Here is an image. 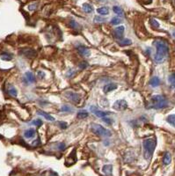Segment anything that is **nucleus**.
Returning <instances> with one entry per match:
<instances>
[{"instance_id":"nucleus-1","label":"nucleus","mask_w":175,"mask_h":176,"mask_svg":"<svg viewBox=\"0 0 175 176\" xmlns=\"http://www.w3.org/2000/svg\"><path fill=\"white\" fill-rule=\"evenodd\" d=\"M156 47V55H155V61L158 64L163 63L168 56L169 47L165 41L164 40H156L153 43Z\"/></svg>"},{"instance_id":"nucleus-2","label":"nucleus","mask_w":175,"mask_h":176,"mask_svg":"<svg viewBox=\"0 0 175 176\" xmlns=\"http://www.w3.org/2000/svg\"><path fill=\"white\" fill-rule=\"evenodd\" d=\"M143 157L146 160H150L153 152L155 151V148L157 146V139L156 137H149L143 140Z\"/></svg>"},{"instance_id":"nucleus-3","label":"nucleus","mask_w":175,"mask_h":176,"mask_svg":"<svg viewBox=\"0 0 175 176\" xmlns=\"http://www.w3.org/2000/svg\"><path fill=\"white\" fill-rule=\"evenodd\" d=\"M168 105V100L163 95H153L150 98L148 107L153 109H162L166 107Z\"/></svg>"},{"instance_id":"nucleus-4","label":"nucleus","mask_w":175,"mask_h":176,"mask_svg":"<svg viewBox=\"0 0 175 176\" xmlns=\"http://www.w3.org/2000/svg\"><path fill=\"white\" fill-rule=\"evenodd\" d=\"M92 130L93 131L94 134L99 136H104V137H107V136H111L112 133L110 130L105 129L103 126L99 125V124H92Z\"/></svg>"},{"instance_id":"nucleus-5","label":"nucleus","mask_w":175,"mask_h":176,"mask_svg":"<svg viewBox=\"0 0 175 176\" xmlns=\"http://www.w3.org/2000/svg\"><path fill=\"white\" fill-rule=\"evenodd\" d=\"M113 108L117 111H123L128 108V103L124 100H118L114 103Z\"/></svg>"},{"instance_id":"nucleus-6","label":"nucleus","mask_w":175,"mask_h":176,"mask_svg":"<svg viewBox=\"0 0 175 176\" xmlns=\"http://www.w3.org/2000/svg\"><path fill=\"white\" fill-rule=\"evenodd\" d=\"M90 110L92 114H94L96 116L99 117V118H103V117H106L107 115H111L110 112H105V111H101L99 110V108H97L95 106H91L90 107Z\"/></svg>"},{"instance_id":"nucleus-7","label":"nucleus","mask_w":175,"mask_h":176,"mask_svg":"<svg viewBox=\"0 0 175 176\" xmlns=\"http://www.w3.org/2000/svg\"><path fill=\"white\" fill-rule=\"evenodd\" d=\"M65 96L67 97V99H69L70 100H71L74 103H78L80 100V96L79 94L73 93V92H67L65 93Z\"/></svg>"},{"instance_id":"nucleus-8","label":"nucleus","mask_w":175,"mask_h":176,"mask_svg":"<svg viewBox=\"0 0 175 176\" xmlns=\"http://www.w3.org/2000/svg\"><path fill=\"white\" fill-rule=\"evenodd\" d=\"M124 30H125V28L123 26H120V27L115 28L114 30V36L116 39H121L122 36H123V34H124Z\"/></svg>"},{"instance_id":"nucleus-9","label":"nucleus","mask_w":175,"mask_h":176,"mask_svg":"<svg viewBox=\"0 0 175 176\" xmlns=\"http://www.w3.org/2000/svg\"><path fill=\"white\" fill-rule=\"evenodd\" d=\"M20 53L22 54L23 56L28 57V58H33L36 56V52L32 49H23L20 50Z\"/></svg>"},{"instance_id":"nucleus-10","label":"nucleus","mask_w":175,"mask_h":176,"mask_svg":"<svg viewBox=\"0 0 175 176\" xmlns=\"http://www.w3.org/2000/svg\"><path fill=\"white\" fill-rule=\"evenodd\" d=\"M78 53L81 55V56H83V57H90V55H91V51H90V49H87V48H85V47H84V46H79V47H78Z\"/></svg>"},{"instance_id":"nucleus-11","label":"nucleus","mask_w":175,"mask_h":176,"mask_svg":"<svg viewBox=\"0 0 175 176\" xmlns=\"http://www.w3.org/2000/svg\"><path fill=\"white\" fill-rule=\"evenodd\" d=\"M117 88V85L114 84V83H110V84H107L104 87H103V91L105 93H110L114 90H115Z\"/></svg>"},{"instance_id":"nucleus-12","label":"nucleus","mask_w":175,"mask_h":176,"mask_svg":"<svg viewBox=\"0 0 175 176\" xmlns=\"http://www.w3.org/2000/svg\"><path fill=\"white\" fill-rule=\"evenodd\" d=\"M37 115H41V116L44 117V118H45L46 120H48V121H51V122L55 121V118H54L52 115H49L48 113H46V112H44V111L38 110V111H37Z\"/></svg>"},{"instance_id":"nucleus-13","label":"nucleus","mask_w":175,"mask_h":176,"mask_svg":"<svg viewBox=\"0 0 175 176\" xmlns=\"http://www.w3.org/2000/svg\"><path fill=\"white\" fill-rule=\"evenodd\" d=\"M150 85L152 87H157L160 85V79L158 77H153L150 80Z\"/></svg>"},{"instance_id":"nucleus-14","label":"nucleus","mask_w":175,"mask_h":176,"mask_svg":"<svg viewBox=\"0 0 175 176\" xmlns=\"http://www.w3.org/2000/svg\"><path fill=\"white\" fill-rule=\"evenodd\" d=\"M35 135V129H29L25 131L24 136L26 138H33Z\"/></svg>"},{"instance_id":"nucleus-15","label":"nucleus","mask_w":175,"mask_h":176,"mask_svg":"<svg viewBox=\"0 0 175 176\" xmlns=\"http://www.w3.org/2000/svg\"><path fill=\"white\" fill-rule=\"evenodd\" d=\"M103 172L107 174V175H108V176H111L112 175V172H113V166L111 165H105L104 166H103Z\"/></svg>"},{"instance_id":"nucleus-16","label":"nucleus","mask_w":175,"mask_h":176,"mask_svg":"<svg viewBox=\"0 0 175 176\" xmlns=\"http://www.w3.org/2000/svg\"><path fill=\"white\" fill-rule=\"evenodd\" d=\"M171 161V154L169 152H165L164 155V158H163V163L164 165H169Z\"/></svg>"},{"instance_id":"nucleus-17","label":"nucleus","mask_w":175,"mask_h":176,"mask_svg":"<svg viewBox=\"0 0 175 176\" xmlns=\"http://www.w3.org/2000/svg\"><path fill=\"white\" fill-rule=\"evenodd\" d=\"M166 121L169 124H171L172 127L175 128V115H170L167 116Z\"/></svg>"},{"instance_id":"nucleus-18","label":"nucleus","mask_w":175,"mask_h":176,"mask_svg":"<svg viewBox=\"0 0 175 176\" xmlns=\"http://www.w3.org/2000/svg\"><path fill=\"white\" fill-rule=\"evenodd\" d=\"M26 78L28 80V82L30 83H35V77L34 76V74L30 71H28L26 72Z\"/></svg>"},{"instance_id":"nucleus-19","label":"nucleus","mask_w":175,"mask_h":176,"mask_svg":"<svg viewBox=\"0 0 175 176\" xmlns=\"http://www.w3.org/2000/svg\"><path fill=\"white\" fill-rule=\"evenodd\" d=\"M82 8H83V10H84V12H85L86 13H91L93 11V8L92 7V6L89 5V4H86V3L83 5Z\"/></svg>"},{"instance_id":"nucleus-20","label":"nucleus","mask_w":175,"mask_h":176,"mask_svg":"<svg viewBox=\"0 0 175 176\" xmlns=\"http://www.w3.org/2000/svg\"><path fill=\"white\" fill-rule=\"evenodd\" d=\"M98 13H99L100 15H107L109 13V10L108 8L107 7H100V8H98L97 10Z\"/></svg>"},{"instance_id":"nucleus-21","label":"nucleus","mask_w":175,"mask_h":176,"mask_svg":"<svg viewBox=\"0 0 175 176\" xmlns=\"http://www.w3.org/2000/svg\"><path fill=\"white\" fill-rule=\"evenodd\" d=\"M0 57H1V59L4 61H11L13 59V56L8 53H3L1 56H0Z\"/></svg>"},{"instance_id":"nucleus-22","label":"nucleus","mask_w":175,"mask_h":176,"mask_svg":"<svg viewBox=\"0 0 175 176\" xmlns=\"http://www.w3.org/2000/svg\"><path fill=\"white\" fill-rule=\"evenodd\" d=\"M130 44H132V42L129 39H123V40H121V42H119L120 46H128Z\"/></svg>"},{"instance_id":"nucleus-23","label":"nucleus","mask_w":175,"mask_h":176,"mask_svg":"<svg viewBox=\"0 0 175 176\" xmlns=\"http://www.w3.org/2000/svg\"><path fill=\"white\" fill-rule=\"evenodd\" d=\"M61 111L62 112H67V113H71V112H73V108L69 106V105H64L62 106L61 107Z\"/></svg>"},{"instance_id":"nucleus-24","label":"nucleus","mask_w":175,"mask_h":176,"mask_svg":"<svg viewBox=\"0 0 175 176\" xmlns=\"http://www.w3.org/2000/svg\"><path fill=\"white\" fill-rule=\"evenodd\" d=\"M77 115H78V118H79V119H85L88 116V113L85 110H81L78 113Z\"/></svg>"},{"instance_id":"nucleus-25","label":"nucleus","mask_w":175,"mask_h":176,"mask_svg":"<svg viewBox=\"0 0 175 176\" xmlns=\"http://www.w3.org/2000/svg\"><path fill=\"white\" fill-rule=\"evenodd\" d=\"M150 24L152 27V28H154V29H157V28H159V23L156 20H154V19H150Z\"/></svg>"},{"instance_id":"nucleus-26","label":"nucleus","mask_w":175,"mask_h":176,"mask_svg":"<svg viewBox=\"0 0 175 176\" xmlns=\"http://www.w3.org/2000/svg\"><path fill=\"white\" fill-rule=\"evenodd\" d=\"M8 93H9V94L12 95L13 97H16V96H17V93H18L16 88L13 87V86H10V87H9V89H8Z\"/></svg>"},{"instance_id":"nucleus-27","label":"nucleus","mask_w":175,"mask_h":176,"mask_svg":"<svg viewBox=\"0 0 175 176\" xmlns=\"http://www.w3.org/2000/svg\"><path fill=\"white\" fill-rule=\"evenodd\" d=\"M113 11L114 12V13H116L117 15H123V11H122V9L121 8V7H119V6H114V8H113Z\"/></svg>"},{"instance_id":"nucleus-28","label":"nucleus","mask_w":175,"mask_h":176,"mask_svg":"<svg viewBox=\"0 0 175 176\" xmlns=\"http://www.w3.org/2000/svg\"><path fill=\"white\" fill-rule=\"evenodd\" d=\"M168 81H169V83H170L172 86L175 87V73H172V74H171V75L169 76Z\"/></svg>"},{"instance_id":"nucleus-29","label":"nucleus","mask_w":175,"mask_h":176,"mask_svg":"<svg viewBox=\"0 0 175 176\" xmlns=\"http://www.w3.org/2000/svg\"><path fill=\"white\" fill-rule=\"evenodd\" d=\"M121 22V19L118 18V17H114L111 20V24L112 25H118Z\"/></svg>"},{"instance_id":"nucleus-30","label":"nucleus","mask_w":175,"mask_h":176,"mask_svg":"<svg viewBox=\"0 0 175 176\" xmlns=\"http://www.w3.org/2000/svg\"><path fill=\"white\" fill-rule=\"evenodd\" d=\"M70 26H71L72 28H79V25H78L74 20H72L70 21Z\"/></svg>"},{"instance_id":"nucleus-31","label":"nucleus","mask_w":175,"mask_h":176,"mask_svg":"<svg viewBox=\"0 0 175 176\" xmlns=\"http://www.w3.org/2000/svg\"><path fill=\"white\" fill-rule=\"evenodd\" d=\"M58 125H59V127H60L62 129H67V127H68V124H67V122H58Z\"/></svg>"},{"instance_id":"nucleus-32","label":"nucleus","mask_w":175,"mask_h":176,"mask_svg":"<svg viewBox=\"0 0 175 176\" xmlns=\"http://www.w3.org/2000/svg\"><path fill=\"white\" fill-rule=\"evenodd\" d=\"M94 21H95V22H100V23H102V22H105L106 20H105L104 18H101V17L96 16V17L94 18Z\"/></svg>"},{"instance_id":"nucleus-33","label":"nucleus","mask_w":175,"mask_h":176,"mask_svg":"<svg viewBox=\"0 0 175 176\" xmlns=\"http://www.w3.org/2000/svg\"><path fill=\"white\" fill-rule=\"evenodd\" d=\"M32 123H33L34 125H36V126H38V127H40V126H42V120H40V119L34 121Z\"/></svg>"},{"instance_id":"nucleus-34","label":"nucleus","mask_w":175,"mask_h":176,"mask_svg":"<svg viewBox=\"0 0 175 176\" xmlns=\"http://www.w3.org/2000/svg\"><path fill=\"white\" fill-rule=\"evenodd\" d=\"M102 120L106 122V123H107V124H109V125H111L112 123H113V120H111L110 118H106V117H103L102 118Z\"/></svg>"},{"instance_id":"nucleus-35","label":"nucleus","mask_w":175,"mask_h":176,"mask_svg":"<svg viewBox=\"0 0 175 176\" xmlns=\"http://www.w3.org/2000/svg\"><path fill=\"white\" fill-rule=\"evenodd\" d=\"M65 147H66V145H65L64 143H58V149H59L60 151H64V150L65 149Z\"/></svg>"},{"instance_id":"nucleus-36","label":"nucleus","mask_w":175,"mask_h":176,"mask_svg":"<svg viewBox=\"0 0 175 176\" xmlns=\"http://www.w3.org/2000/svg\"><path fill=\"white\" fill-rule=\"evenodd\" d=\"M37 4L36 3H35V4H32V5H30L29 6V10L30 11H35V10H36V8H37Z\"/></svg>"},{"instance_id":"nucleus-37","label":"nucleus","mask_w":175,"mask_h":176,"mask_svg":"<svg viewBox=\"0 0 175 176\" xmlns=\"http://www.w3.org/2000/svg\"><path fill=\"white\" fill-rule=\"evenodd\" d=\"M87 63L86 62H82L81 64H79V68H81V69H85L86 67H87Z\"/></svg>"},{"instance_id":"nucleus-38","label":"nucleus","mask_w":175,"mask_h":176,"mask_svg":"<svg viewBox=\"0 0 175 176\" xmlns=\"http://www.w3.org/2000/svg\"><path fill=\"white\" fill-rule=\"evenodd\" d=\"M40 143H41L40 138H37L36 140H35V141H34V143H32V145H33V146H37V145H39Z\"/></svg>"},{"instance_id":"nucleus-39","label":"nucleus","mask_w":175,"mask_h":176,"mask_svg":"<svg viewBox=\"0 0 175 176\" xmlns=\"http://www.w3.org/2000/svg\"><path fill=\"white\" fill-rule=\"evenodd\" d=\"M38 76H39V78H40L41 79H43L44 77H45V73L42 72V71H38Z\"/></svg>"},{"instance_id":"nucleus-40","label":"nucleus","mask_w":175,"mask_h":176,"mask_svg":"<svg viewBox=\"0 0 175 176\" xmlns=\"http://www.w3.org/2000/svg\"><path fill=\"white\" fill-rule=\"evenodd\" d=\"M143 1V3H144V4H150V2H151V0H142Z\"/></svg>"},{"instance_id":"nucleus-41","label":"nucleus","mask_w":175,"mask_h":176,"mask_svg":"<svg viewBox=\"0 0 175 176\" xmlns=\"http://www.w3.org/2000/svg\"><path fill=\"white\" fill-rule=\"evenodd\" d=\"M172 35H173V37H175V31H173V33H172Z\"/></svg>"}]
</instances>
